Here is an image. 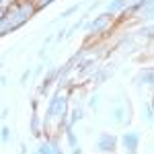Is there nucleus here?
<instances>
[{"instance_id": "nucleus-17", "label": "nucleus", "mask_w": 154, "mask_h": 154, "mask_svg": "<svg viewBox=\"0 0 154 154\" xmlns=\"http://www.w3.org/2000/svg\"><path fill=\"white\" fill-rule=\"evenodd\" d=\"M29 76H31V70H25V72H23V76H21V82H25Z\"/></svg>"}, {"instance_id": "nucleus-6", "label": "nucleus", "mask_w": 154, "mask_h": 154, "mask_svg": "<svg viewBox=\"0 0 154 154\" xmlns=\"http://www.w3.org/2000/svg\"><path fill=\"white\" fill-rule=\"evenodd\" d=\"M136 82L138 84H154V68H144L138 72L136 76Z\"/></svg>"}, {"instance_id": "nucleus-3", "label": "nucleus", "mask_w": 154, "mask_h": 154, "mask_svg": "<svg viewBox=\"0 0 154 154\" xmlns=\"http://www.w3.org/2000/svg\"><path fill=\"white\" fill-rule=\"evenodd\" d=\"M111 23H113V14H111V12H103V14H99V17H97L93 23L86 25V31H91V33L99 35V33L107 31V29L111 27Z\"/></svg>"}, {"instance_id": "nucleus-5", "label": "nucleus", "mask_w": 154, "mask_h": 154, "mask_svg": "<svg viewBox=\"0 0 154 154\" xmlns=\"http://www.w3.org/2000/svg\"><path fill=\"white\" fill-rule=\"evenodd\" d=\"M121 144H123V148H125V154H136L138 146H140V134H136V131H125V134L121 136Z\"/></svg>"}, {"instance_id": "nucleus-7", "label": "nucleus", "mask_w": 154, "mask_h": 154, "mask_svg": "<svg viewBox=\"0 0 154 154\" xmlns=\"http://www.w3.org/2000/svg\"><path fill=\"white\" fill-rule=\"evenodd\" d=\"M128 2H130V0H111V2L107 4V12H111V14L123 12L125 8H128Z\"/></svg>"}, {"instance_id": "nucleus-2", "label": "nucleus", "mask_w": 154, "mask_h": 154, "mask_svg": "<svg viewBox=\"0 0 154 154\" xmlns=\"http://www.w3.org/2000/svg\"><path fill=\"white\" fill-rule=\"evenodd\" d=\"M64 115H66V99L60 95V93H56V95L51 97V101H49V107H48V115H45V119H54L58 117L60 121H64Z\"/></svg>"}, {"instance_id": "nucleus-1", "label": "nucleus", "mask_w": 154, "mask_h": 154, "mask_svg": "<svg viewBox=\"0 0 154 154\" xmlns=\"http://www.w3.org/2000/svg\"><path fill=\"white\" fill-rule=\"evenodd\" d=\"M37 12V6L33 0H19L8 12L0 14V33L6 35L14 29H19L23 23H27Z\"/></svg>"}, {"instance_id": "nucleus-16", "label": "nucleus", "mask_w": 154, "mask_h": 154, "mask_svg": "<svg viewBox=\"0 0 154 154\" xmlns=\"http://www.w3.org/2000/svg\"><path fill=\"white\" fill-rule=\"evenodd\" d=\"M144 109H146V119H148V121H152V119H154V111H152V107L146 105Z\"/></svg>"}, {"instance_id": "nucleus-11", "label": "nucleus", "mask_w": 154, "mask_h": 154, "mask_svg": "<svg viewBox=\"0 0 154 154\" xmlns=\"http://www.w3.org/2000/svg\"><path fill=\"white\" fill-rule=\"evenodd\" d=\"M39 125H41L39 117H37V115H33V119H31V128H33V134H35V136H39V134H41V131H39Z\"/></svg>"}, {"instance_id": "nucleus-12", "label": "nucleus", "mask_w": 154, "mask_h": 154, "mask_svg": "<svg viewBox=\"0 0 154 154\" xmlns=\"http://www.w3.org/2000/svg\"><path fill=\"white\" fill-rule=\"evenodd\" d=\"M140 33L146 35V37H154V25H152V27H142V29H140Z\"/></svg>"}, {"instance_id": "nucleus-8", "label": "nucleus", "mask_w": 154, "mask_h": 154, "mask_svg": "<svg viewBox=\"0 0 154 154\" xmlns=\"http://www.w3.org/2000/svg\"><path fill=\"white\" fill-rule=\"evenodd\" d=\"M66 138H68V142H70L72 148H78V142H76V136H74V131H72V125L66 128Z\"/></svg>"}, {"instance_id": "nucleus-13", "label": "nucleus", "mask_w": 154, "mask_h": 154, "mask_svg": "<svg viewBox=\"0 0 154 154\" xmlns=\"http://www.w3.org/2000/svg\"><path fill=\"white\" fill-rule=\"evenodd\" d=\"M76 11H78V4H74V6H70L68 11H64L62 14H60V17H62V19H66V17H70L72 12H76Z\"/></svg>"}, {"instance_id": "nucleus-4", "label": "nucleus", "mask_w": 154, "mask_h": 154, "mask_svg": "<svg viewBox=\"0 0 154 154\" xmlns=\"http://www.w3.org/2000/svg\"><path fill=\"white\" fill-rule=\"evenodd\" d=\"M115 144H117V138H115L113 134H109V131H103V134L97 138V148H99L101 152L111 154L115 150Z\"/></svg>"}, {"instance_id": "nucleus-14", "label": "nucleus", "mask_w": 154, "mask_h": 154, "mask_svg": "<svg viewBox=\"0 0 154 154\" xmlns=\"http://www.w3.org/2000/svg\"><path fill=\"white\" fill-rule=\"evenodd\" d=\"M8 138H11V128H8V125H4V128H2V140H4V142H8Z\"/></svg>"}, {"instance_id": "nucleus-10", "label": "nucleus", "mask_w": 154, "mask_h": 154, "mask_svg": "<svg viewBox=\"0 0 154 154\" xmlns=\"http://www.w3.org/2000/svg\"><path fill=\"white\" fill-rule=\"evenodd\" d=\"M78 119H82V109H78V107H76V109L72 111V119H70V123H68V125H74Z\"/></svg>"}, {"instance_id": "nucleus-9", "label": "nucleus", "mask_w": 154, "mask_h": 154, "mask_svg": "<svg viewBox=\"0 0 154 154\" xmlns=\"http://www.w3.org/2000/svg\"><path fill=\"white\" fill-rule=\"evenodd\" d=\"M113 119H115L117 123H123V107L121 105H117L113 109Z\"/></svg>"}, {"instance_id": "nucleus-15", "label": "nucleus", "mask_w": 154, "mask_h": 154, "mask_svg": "<svg viewBox=\"0 0 154 154\" xmlns=\"http://www.w3.org/2000/svg\"><path fill=\"white\" fill-rule=\"evenodd\" d=\"M33 2H35L37 11H41L43 6H48V4H49V2H51V0H33Z\"/></svg>"}]
</instances>
